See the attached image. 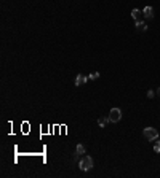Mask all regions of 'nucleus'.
<instances>
[{"instance_id": "obj_10", "label": "nucleus", "mask_w": 160, "mask_h": 178, "mask_svg": "<svg viewBox=\"0 0 160 178\" xmlns=\"http://www.w3.org/2000/svg\"><path fill=\"white\" fill-rule=\"evenodd\" d=\"M154 151H155V153H160V140H157V142L154 143Z\"/></svg>"}, {"instance_id": "obj_8", "label": "nucleus", "mask_w": 160, "mask_h": 178, "mask_svg": "<svg viewBox=\"0 0 160 178\" xmlns=\"http://www.w3.org/2000/svg\"><path fill=\"white\" fill-rule=\"evenodd\" d=\"M109 121H111V119H109V116H107V118H99V119H98L99 127H106V124H107Z\"/></svg>"}, {"instance_id": "obj_12", "label": "nucleus", "mask_w": 160, "mask_h": 178, "mask_svg": "<svg viewBox=\"0 0 160 178\" xmlns=\"http://www.w3.org/2000/svg\"><path fill=\"white\" fill-rule=\"evenodd\" d=\"M147 97H149V99L154 97V91H149V92H147Z\"/></svg>"}, {"instance_id": "obj_13", "label": "nucleus", "mask_w": 160, "mask_h": 178, "mask_svg": "<svg viewBox=\"0 0 160 178\" xmlns=\"http://www.w3.org/2000/svg\"><path fill=\"white\" fill-rule=\"evenodd\" d=\"M157 96H159V97H160V88H159V89H157Z\"/></svg>"}, {"instance_id": "obj_7", "label": "nucleus", "mask_w": 160, "mask_h": 178, "mask_svg": "<svg viewBox=\"0 0 160 178\" xmlns=\"http://www.w3.org/2000/svg\"><path fill=\"white\" fill-rule=\"evenodd\" d=\"M141 14H143V11H139L138 8H135V10H131V16H133L136 21H138L139 18H141Z\"/></svg>"}, {"instance_id": "obj_4", "label": "nucleus", "mask_w": 160, "mask_h": 178, "mask_svg": "<svg viewBox=\"0 0 160 178\" xmlns=\"http://www.w3.org/2000/svg\"><path fill=\"white\" fill-rule=\"evenodd\" d=\"M143 14L147 19H152V18H154V8H152V6H146V8L143 10Z\"/></svg>"}, {"instance_id": "obj_6", "label": "nucleus", "mask_w": 160, "mask_h": 178, "mask_svg": "<svg viewBox=\"0 0 160 178\" xmlns=\"http://www.w3.org/2000/svg\"><path fill=\"white\" fill-rule=\"evenodd\" d=\"M136 29L141 30V32H144V30H147V24L144 21H136Z\"/></svg>"}, {"instance_id": "obj_1", "label": "nucleus", "mask_w": 160, "mask_h": 178, "mask_svg": "<svg viewBox=\"0 0 160 178\" xmlns=\"http://www.w3.org/2000/svg\"><path fill=\"white\" fill-rule=\"evenodd\" d=\"M80 169L83 172H88V170L93 169V159L91 156H85L83 159H80Z\"/></svg>"}, {"instance_id": "obj_9", "label": "nucleus", "mask_w": 160, "mask_h": 178, "mask_svg": "<svg viewBox=\"0 0 160 178\" xmlns=\"http://www.w3.org/2000/svg\"><path fill=\"white\" fill-rule=\"evenodd\" d=\"M75 151H77V154H83L85 153V146L82 145V143H79V145H77V149H75Z\"/></svg>"}, {"instance_id": "obj_5", "label": "nucleus", "mask_w": 160, "mask_h": 178, "mask_svg": "<svg viewBox=\"0 0 160 178\" xmlns=\"http://www.w3.org/2000/svg\"><path fill=\"white\" fill-rule=\"evenodd\" d=\"M87 80L88 78L85 76V75H77L75 76V86H82L83 83H87Z\"/></svg>"}, {"instance_id": "obj_2", "label": "nucleus", "mask_w": 160, "mask_h": 178, "mask_svg": "<svg viewBox=\"0 0 160 178\" xmlns=\"http://www.w3.org/2000/svg\"><path fill=\"white\" fill-rule=\"evenodd\" d=\"M143 134H144V137H146L147 140H157L159 138V132L154 127H146L143 130Z\"/></svg>"}, {"instance_id": "obj_3", "label": "nucleus", "mask_w": 160, "mask_h": 178, "mask_svg": "<svg viewBox=\"0 0 160 178\" xmlns=\"http://www.w3.org/2000/svg\"><path fill=\"white\" fill-rule=\"evenodd\" d=\"M109 119L112 122H119L122 119V112H120V108H112L111 113H109Z\"/></svg>"}, {"instance_id": "obj_11", "label": "nucleus", "mask_w": 160, "mask_h": 178, "mask_svg": "<svg viewBox=\"0 0 160 178\" xmlns=\"http://www.w3.org/2000/svg\"><path fill=\"white\" fill-rule=\"evenodd\" d=\"M98 78H99V73L95 72V73H91V75L88 76V80H98Z\"/></svg>"}]
</instances>
